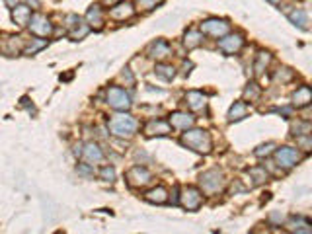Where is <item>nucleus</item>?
<instances>
[{"mask_svg":"<svg viewBox=\"0 0 312 234\" xmlns=\"http://www.w3.org/2000/svg\"><path fill=\"white\" fill-rule=\"evenodd\" d=\"M285 226L289 232H296V234H310L312 232V224L304 217H293V218H289V222Z\"/></svg>","mask_w":312,"mask_h":234,"instance_id":"nucleus-20","label":"nucleus"},{"mask_svg":"<svg viewBox=\"0 0 312 234\" xmlns=\"http://www.w3.org/2000/svg\"><path fill=\"white\" fill-rule=\"evenodd\" d=\"M111 10H109V18L111 20H115V22H125V20H129V18H133V14H135V6L131 4V2H123V0H119L117 4H113V6H109Z\"/></svg>","mask_w":312,"mask_h":234,"instance_id":"nucleus-13","label":"nucleus"},{"mask_svg":"<svg viewBox=\"0 0 312 234\" xmlns=\"http://www.w3.org/2000/svg\"><path fill=\"white\" fill-rule=\"evenodd\" d=\"M125 178H127V184L131 187H144V185H148L152 182V174L146 168H142V166H133L127 172Z\"/></svg>","mask_w":312,"mask_h":234,"instance_id":"nucleus-10","label":"nucleus"},{"mask_svg":"<svg viewBox=\"0 0 312 234\" xmlns=\"http://www.w3.org/2000/svg\"><path fill=\"white\" fill-rule=\"evenodd\" d=\"M162 2V0H137V10L139 12H150Z\"/></svg>","mask_w":312,"mask_h":234,"instance_id":"nucleus-32","label":"nucleus"},{"mask_svg":"<svg viewBox=\"0 0 312 234\" xmlns=\"http://www.w3.org/2000/svg\"><path fill=\"white\" fill-rule=\"evenodd\" d=\"M121 78H123V80L129 84V86H133V84H135V76L131 74V68H125V70L121 72Z\"/></svg>","mask_w":312,"mask_h":234,"instance_id":"nucleus-40","label":"nucleus"},{"mask_svg":"<svg viewBox=\"0 0 312 234\" xmlns=\"http://www.w3.org/2000/svg\"><path fill=\"white\" fill-rule=\"evenodd\" d=\"M82 158L90 166L102 164L104 162V150L100 149L98 143H86V145H82Z\"/></svg>","mask_w":312,"mask_h":234,"instance_id":"nucleus-15","label":"nucleus"},{"mask_svg":"<svg viewBox=\"0 0 312 234\" xmlns=\"http://www.w3.org/2000/svg\"><path fill=\"white\" fill-rule=\"evenodd\" d=\"M293 76H295V72L291 70V68H287V67H281L277 72H275V80H279V82H289V80H293Z\"/></svg>","mask_w":312,"mask_h":234,"instance_id":"nucleus-33","label":"nucleus"},{"mask_svg":"<svg viewBox=\"0 0 312 234\" xmlns=\"http://www.w3.org/2000/svg\"><path fill=\"white\" fill-rule=\"evenodd\" d=\"M65 22H67L65 26H67L69 30H72V28H74V26L80 22V18H78V16H74V14H70V16H67V18H65Z\"/></svg>","mask_w":312,"mask_h":234,"instance_id":"nucleus-39","label":"nucleus"},{"mask_svg":"<svg viewBox=\"0 0 312 234\" xmlns=\"http://www.w3.org/2000/svg\"><path fill=\"white\" fill-rule=\"evenodd\" d=\"M296 145H298L304 152H308V150L312 149V137H310V133H306V135H298V137H296Z\"/></svg>","mask_w":312,"mask_h":234,"instance_id":"nucleus-35","label":"nucleus"},{"mask_svg":"<svg viewBox=\"0 0 312 234\" xmlns=\"http://www.w3.org/2000/svg\"><path fill=\"white\" fill-rule=\"evenodd\" d=\"M180 203L184 209L188 211H197L201 205H203V191L199 187H193V185H188L180 191Z\"/></svg>","mask_w":312,"mask_h":234,"instance_id":"nucleus-6","label":"nucleus"},{"mask_svg":"<svg viewBox=\"0 0 312 234\" xmlns=\"http://www.w3.org/2000/svg\"><path fill=\"white\" fill-rule=\"evenodd\" d=\"M154 72H156V76H160L162 80H174V76H176V68L172 65H166V63H156Z\"/></svg>","mask_w":312,"mask_h":234,"instance_id":"nucleus-26","label":"nucleus"},{"mask_svg":"<svg viewBox=\"0 0 312 234\" xmlns=\"http://www.w3.org/2000/svg\"><path fill=\"white\" fill-rule=\"evenodd\" d=\"M261 96V88L256 84V82H250L246 88H244V101H258Z\"/></svg>","mask_w":312,"mask_h":234,"instance_id":"nucleus-29","label":"nucleus"},{"mask_svg":"<svg viewBox=\"0 0 312 234\" xmlns=\"http://www.w3.org/2000/svg\"><path fill=\"white\" fill-rule=\"evenodd\" d=\"M146 55H148L150 59H154V61L162 63V61H166V59L172 55V47H170V43L164 41V39H156V41H152V43L146 47Z\"/></svg>","mask_w":312,"mask_h":234,"instance_id":"nucleus-11","label":"nucleus"},{"mask_svg":"<svg viewBox=\"0 0 312 234\" xmlns=\"http://www.w3.org/2000/svg\"><path fill=\"white\" fill-rule=\"evenodd\" d=\"M144 133L148 137H154V135H170L172 133V125L168 121H162V119H150L146 125H144Z\"/></svg>","mask_w":312,"mask_h":234,"instance_id":"nucleus-18","label":"nucleus"},{"mask_svg":"<svg viewBox=\"0 0 312 234\" xmlns=\"http://www.w3.org/2000/svg\"><path fill=\"white\" fill-rule=\"evenodd\" d=\"M24 47H26V43H24V39L18 37V35H6L2 41H0V51L6 53L8 57L20 55V53L24 51Z\"/></svg>","mask_w":312,"mask_h":234,"instance_id":"nucleus-14","label":"nucleus"},{"mask_svg":"<svg viewBox=\"0 0 312 234\" xmlns=\"http://www.w3.org/2000/svg\"><path fill=\"white\" fill-rule=\"evenodd\" d=\"M4 2H6V6H10V8H14V6L18 4V0H4Z\"/></svg>","mask_w":312,"mask_h":234,"instance_id":"nucleus-43","label":"nucleus"},{"mask_svg":"<svg viewBox=\"0 0 312 234\" xmlns=\"http://www.w3.org/2000/svg\"><path fill=\"white\" fill-rule=\"evenodd\" d=\"M269 222H273V224L281 226V222H283V215H281V213H271V215H269Z\"/></svg>","mask_w":312,"mask_h":234,"instance_id":"nucleus-41","label":"nucleus"},{"mask_svg":"<svg viewBox=\"0 0 312 234\" xmlns=\"http://www.w3.org/2000/svg\"><path fill=\"white\" fill-rule=\"evenodd\" d=\"M273 154H275V162H277V166L279 168H283V170H289V168H293V166H296L298 162H300V150L298 149H293V147H281V149H275L273 150Z\"/></svg>","mask_w":312,"mask_h":234,"instance_id":"nucleus-5","label":"nucleus"},{"mask_svg":"<svg viewBox=\"0 0 312 234\" xmlns=\"http://www.w3.org/2000/svg\"><path fill=\"white\" fill-rule=\"evenodd\" d=\"M30 18H32V8L28 4H16L12 8V20L18 28H26Z\"/></svg>","mask_w":312,"mask_h":234,"instance_id":"nucleus-19","label":"nucleus"},{"mask_svg":"<svg viewBox=\"0 0 312 234\" xmlns=\"http://www.w3.org/2000/svg\"><path fill=\"white\" fill-rule=\"evenodd\" d=\"M45 45H47V39H32V43H28V45L24 47V51H22V53H26V55H34V53L41 51Z\"/></svg>","mask_w":312,"mask_h":234,"instance_id":"nucleus-31","label":"nucleus"},{"mask_svg":"<svg viewBox=\"0 0 312 234\" xmlns=\"http://www.w3.org/2000/svg\"><path fill=\"white\" fill-rule=\"evenodd\" d=\"M273 150H275V145H273V143H267V145H261V147H258V149L254 150V154H256L258 158H263V156H269Z\"/></svg>","mask_w":312,"mask_h":234,"instance_id":"nucleus-36","label":"nucleus"},{"mask_svg":"<svg viewBox=\"0 0 312 234\" xmlns=\"http://www.w3.org/2000/svg\"><path fill=\"white\" fill-rule=\"evenodd\" d=\"M144 201L154 203V205H162V203L168 201V189L162 187V185H156V187H152L144 193Z\"/></svg>","mask_w":312,"mask_h":234,"instance_id":"nucleus-22","label":"nucleus"},{"mask_svg":"<svg viewBox=\"0 0 312 234\" xmlns=\"http://www.w3.org/2000/svg\"><path fill=\"white\" fill-rule=\"evenodd\" d=\"M76 172H78V174H82V176H94V170H92V166H90V164H78Z\"/></svg>","mask_w":312,"mask_h":234,"instance_id":"nucleus-38","label":"nucleus"},{"mask_svg":"<svg viewBox=\"0 0 312 234\" xmlns=\"http://www.w3.org/2000/svg\"><path fill=\"white\" fill-rule=\"evenodd\" d=\"M226 185V178L221 170L213 168V170H207L199 176V189L207 195H215L219 191H223Z\"/></svg>","mask_w":312,"mask_h":234,"instance_id":"nucleus-3","label":"nucleus"},{"mask_svg":"<svg viewBox=\"0 0 312 234\" xmlns=\"http://www.w3.org/2000/svg\"><path fill=\"white\" fill-rule=\"evenodd\" d=\"M168 123L172 125V129L186 131V129H190V127L195 125V117H193L191 113H188V111H174V113H170Z\"/></svg>","mask_w":312,"mask_h":234,"instance_id":"nucleus-12","label":"nucleus"},{"mask_svg":"<svg viewBox=\"0 0 312 234\" xmlns=\"http://www.w3.org/2000/svg\"><path fill=\"white\" fill-rule=\"evenodd\" d=\"M117 2H119V0H104L105 6H113V4H117Z\"/></svg>","mask_w":312,"mask_h":234,"instance_id":"nucleus-44","label":"nucleus"},{"mask_svg":"<svg viewBox=\"0 0 312 234\" xmlns=\"http://www.w3.org/2000/svg\"><path fill=\"white\" fill-rule=\"evenodd\" d=\"M271 63V55L267 53V51H260L258 55H256V63H254V72L260 76L265 68H267V65Z\"/></svg>","mask_w":312,"mask_h":234,"instance_id":"nucleus-27","label":"nucleus"},{"mask_svg":"<svg viewBox=\"0 0 312 234\" xmlns=\"http://www.w3.org/2000/svg\"><path fill=\"white\" fill-rule=\"evenodd\" d=\"M186 103H188V107L191 111H201V109L207 107V96L203 92H197V90L188 92L186 94Z\"/></svg>","mask_w":312,"mask_h":234,"instance_id":"nucleus-21","label":"nucleus"},{"mask_svg":"<svg viewBox=\"0 0 312 234\" xmlns=\"http://www.w3.org/2000/svg\"><path fill=\"white\" fill-rule=\"evenodd\" d=\"M74 154H76L78 158L82 156V145H76V147H74Z\"/></svg>","mask_w":312,"mask_h":234,"instance_id":"nucleus-42","label":"nucleus"},{"mask_svg":"<svg viewBox=\"0 0 312 234\" xmlns=\"http://www.w3.org/2000/svg\"><path fill=\"white\" fill-rule=\"evenodd\" d=\"M105 101L109 107H113L115 111H129L131 107V96L125 92V88L119 86H111L105 92Z\"/></svg>","mask_w":312,"mask_h":234,"instance_id":"nucleus-4","label":"nucleus"},{"mask_svg":"<svg viewBox=\"0 0 312 234\" xmlns=\"http://www.w3.org/2000/svg\"><path fill=\"white\" fill-rule=\"evenodd\" d=\"M182 145H186L188 149L199 152V154H209L213 150V139L209 135V131L203 129H186V133L182 135Z\"/></svg>","mask_w":312,"mask_h":234,"instance_id":"nucleus-2","label":"nucleus"},{"mask_svg":"<svg viewBox=\"0 0 312 234\" xmlns=\"http://www.w3.org/2000/svg\"><path fill=\"white\" fill-rule=\"evenodd\" d=\"M107 129L113 137H119V139H131L137 135L139 131V121L135 119V117L127 111H119L115 115L109 117L107 121Z\"/></svg>","mask_w":312,"mask_h":234,"instance_id":"nucleus-1","label":"nucleus"},{"mask_svg":"<svg viewBox=\"0 0 312 234\" xmlns=\"http://www.w3.org/2000/svg\"><path fill=\"white\" fill-rule=\"evenodd\" d=\"M244 47V35L242 33H226L223 37H219V49L226 55H236L240 49Z\"/></svg>","mask_w":312,"mask_h":234,"instance_id":"nucleus-9","label":"nucleus"},{"mask_svg":"<svg viewBox=\"0 0 312 234\" xmlns=\"http://www.w3.org/2000/svg\"><path fill=\"white\" fill-rule=\"evenodd\" d=\"M269 2H271V4H279V2H281V0H269Z\"/></svg>","mask_w":312,"mask_h":234,"instance_id":"nucleus-46","label":"nucleus"},{"mask_svg":"<svg viewBox=\"0 0 312 234\" xmlns=\"http://www.w3.org/2000/svg\"><path fill=\"white\" fill-rule=\"evenodd\" d=\"M104 22H105V16H104V8L100 4H92L86 12V24L90 26V30H96L100 32L104 28Z\"/></svg>","mask_w":312,"mask_h":234,"instance_id":"nucleus-16","label":"nucleus"},{"mask_svg":"<svg viewBox=\"0 0 312 234\" xmlns=\"http://www.w3.org/2000/svg\"><path fill=\"white\" fill-rule=\"evenodd\" d=\"M203 39H205V35H203L199 30H188V32L184 33V47H186L188 51L197 49V47H201Z\"/></svg>","mask_w":312,"mask_h":234,"instance_id":"nucleus-23","label":"nucleus"},{"mask_svg":"<svg viewBox=\"0 0 312 234\" xmlns=\"http://www.w3.org/2000/svg\"><path fill=\"white\" fill-rule=\"evenodd\" d=\"M199 32L203 35H211V37H223L230 32V24L226 20H219V18H209L205 22H201Z\"/></svg>","mask_w":312,"mask_h":234,"instance_id":"nucleus-8","label":"nucleus"},{"mask_svg":"<svg viewBox=\"0 0 312 234\" xmlns=\"http://www.w3.org/2000/svg\"><path fill=\"white\" fill-rule=\"evenodd\" d=\"M246 115H248V103L244 100L234 101L232 107L228 109V119L230 121H240V119H244Z\"/></svg>","mask_w":312,"mask_h":234,"instance_id":"nucleus-25","label":"nucleus"},{"mask_svg":"<svg viewBox=\"0 0 312 234\" xmlns=\"http://www.w3.org/2000/svg\"><path fill=\"white\" fill-rule=\"evenodd\" d=\"M28 4H32L34 8H39V0H28Z\"/></svg>","mask_w":312,"mask_h":234,"instance_id":"nucleus-45","label":"nucleus"},{"mask_svg":"<svg viewBox=\"0 0 312 234\" xmlns=\"http://www.w3.org/2000/svg\"><path fill=\"white\" fill-rule=\"evenodd\" d=\"M248 176L254 178V185H261L267 182L269 174L265 170V166H254V168H248Z\"/></svg>","mask_w":312,"mask_h":234,"instance_id":"nucleus-28","label":"nucleus"},{"mask_svg":"<svg viewBox=\"0 0 312 234\" xmlns=\"http://www.w3.org/2000/svg\"><path fill=\"white\" fill-rule=\"evenodd\" d=\"M287 16H289L291 24H295L296 28H300V30H308V14H306L302 8H293V10H289V12H287Z\"/></svg>","mask_w":312,"mask_h":234,"instance_id":"nucleus-24","label":"nucleus"},{"mask_svg":"<svg viewBox=\"0 0 312 234\" xmlns=\"http://www.w3.org/2000/svg\"><path fill=\"white\" fill-rule=\"evenodd\" d=\"M88 32H90V26L80 20L72 30H69V35H70L72 39H82L84 35H88Z\"/></svg>","mask_w":312,"mask_h":234,"instance_id":"nucleus-30","label":"nucleus"},{"mask_svg":"<svg viewBox=\"0 0 312 234\" xmlns=\"http://www.w3.org/2000/svg\"><path fill=\"white\" fill-rule=\"evenodd\" d=\"M310 101H312V92H310V88H308L306 84L298 86V88L293 92V96H291V103H293V107H296V109L308 107Z\"/></svg>","mask_w":312,"mask_h":234,"instance_id":"nucleus-17","label":"nucleus"},{"mask_svg":"<svg viewBox=\"0 0 312 234\" xmlns=\"http://www.w3.org/2000/svg\"><path fill=\"white\" fill-rule=\"evenodd\" d=\"M100 178L104 180V182H115V168L113 166H104L102 170H100Z\"/></svg>","mask_w":312,"mask_h":234,"instance_id":"nucleus-37","label":"nucleus"},{"mask_svg":"<svg viewBox=\"0 0 312 234\" xmlns=\"http://www.w3.org/2000/svg\"><path fill=\"white\" fill-rule=\"evenodd\" d=\"M28 28L37 37H49L53 33V24L45 14H32V18L28 22Z\"/></svg>","mask_w":312,"mask_h":234,"instance_id":"nucleus-7","label":"nucleus"},{"mask_svg":"<svg viewBox=\"0 0 312 234\" xmlns=\"http://www.w3.org/2000/svg\"><path fill=\"white\" fill-rule=\"evenodd\" d=\"M293 135L295 137H298V135H306V133H310V123H308V119H304V121H298L296 125H293Z\"/></svg>","mask_w":312,"mask_h":234,"instance_id":"nucleus-34","label":"nucleus"}]
</instances>
